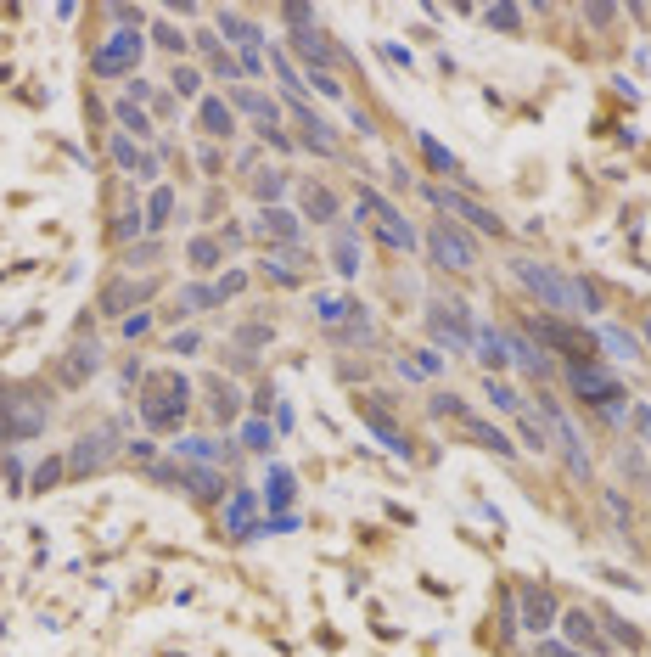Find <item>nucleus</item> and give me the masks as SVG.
Listing matches in <instances>:
<instances>
[{
  "mask_svg": "<svg viewBox=\"0 0 651 657\" xmlns=\"http://www.w3.org/2000/svg\"><path fill=\"white\" fill-rule=\"evenodd\" d=\"M315 315H320V320L337 332V326H343L348 315H360V304H354V298H343V292H320V298H315Z\"/></svg>",
  "mask_w": 651,
  "mask_h": 657,
  "instance_id": "obj_14",
  "label": "nucleus"
},
{
  "mask_svg": "<svg viewBox=\"0 0 651 657\" xmlns=\"http://www.w3.org/2000/svg\"><path fill=\"white\" fill-rule=\"evenodd\" d=\"M258 231H265V237H275V242H298L304 231H298V214H286V208H265V225H258Z\"/></svg>",
  "mask_w": 651,
  "mask_h": 657,
  "instance_id": "obj_17",
  "label": "nucleus"
},
{
  "mask_svg": "<svg viewBox=\"0 0 651 657\" xmlns=\"http://www.w3.org/2000/svg\"><path fill=\"white\" fill-rule=\"evenodd\" d=\"M573 388H578L590 405H601V410H617V399H624V388H617L601 366H590V359H584V366H573Z\"/></svg>",
  "mask_w": 651,
  "mask_h": 657,
  "instance_id": "obj_8",
  "label": "nucleus"
},
{
  "mask_svg": "<svg viewBox=\"0 0 651 657\" xmlns=\"http://www.w3.org/2000/svg\"><path fill=\"white\" fill-rule=\"evenodd\" d=\"M534 332H539L545 343H556V349H578V338L567 332V326H550V320H534Z\"/></svg>",
  "mask_w": 651,
  "mask_h": 657,
  "instance_id": "obj_28",
  "label": "nucleus"
},
{
  "mask_svg": "<svg viewBox=\"0 0 651 657\" xmlns=\"http://www.w3.org/2000/svg\"><path fill=\"white\" fill-rule=\"evenodd\" d=\"M180 478L197 489V495H219V489H225V478H219V472H203V467H197V472H180Z\"/></svg>",
  "mask_w": 651,
  "mask_h": 657,
  "instance_id": "obj_30",
  "label": "nucleus"
},
{
  "mask_svg": "<svg viewBox=\"0 0 651 657\" xmlns=\"http://www.w3.org/2000/svg\"><path fill=\"white\" fill-rule=\"evenodd\" d=\"M488 23H495V28H516V23H523V12H516V6H495V12H488Z\"/></svg>",
  "mask_w": 651,
  "mask_h": 657,
  "instance_id": "obj_40",
  "label": "nucleus"
},
{
  "mask_svg": "<svg viewBox=\"0 0 651 657\" xmlns=\"http://www.w3.org/2000/svg\"><path fill=\"white\" fill-rule=\"evenodd\" d=\"M427 248H433V258H438V265H449V270H472V265H477V248H472V237H461L455 225H438V231L427 237Z\"/></svg>",
  "mask_w": 651,
  "mask_h": 657,
  "instance_id": "obj_7",
  "label": "nucleus"
},
{
  "mask_svg": "<svg viewBox=\"0 0 651 657\" xmlns=\"http://www.w3.org/2000/svg\"><path fill=\"white\" fill-rule=\"evenodd\" d=\"M135 62H141V35H135V28H118L107 45H95V51H90V74H102V79H113V74H135Z\"/></svg>",
  "mask_w": 651,
  "mask_h": 657,
  "instance_id": "obj_4",
  "label": "nucleus"
},
{
  "mask_svg": "<svg viewBox=\"0 0 651 657\" xmlns=\"http://www.w3.org/2000/svg\"><path fill=\"white\" fill-rule=\"evenodd\" d=\"M477 349H483V354H477L483 366H495V371L511 366V359H506V332H495V326H483V332H477Z\"/></svg>",
  "mask_w": 651,
  "mask_h": 657,
  "instance_id": "obj_20",
  "label": "nucleus"
},
{
  "mask_svg": "<svg viewBox=\"0 0 651 657\" xmlns=\"http://www.w3.org/2000/svg\"><path fill=\"white\" fill-rule=\"evenodd\" d=\"M646 349H651V326H646Z\"/></svg>",
  "mask_w": 651,
  "mask_h": 657,
  "instance_id": "obj_45",
  "label": "nucleus"
},
{
  "mask_svg": "<svg viewBox=\"0 0 651 657\" xmlns=\"http://www.w3.org/2000/svg\"><path fill=\"white\" fill-rule=\"evenodd\" d=\"M175 85H180V96H197L203 74H197V68H175Z\"/></svg>",
  "mask_w": 651,
  "mask_h": 657,
  "instance_id": "obj_39",
  "label": "nucleus"
},
{
  "mask_svg": "<svg viewBox=\"0 0 651 657\" xmlns=\"http://www.w3.org/2000/svg\"><path fill=\"white\" fill-rule=\"evenodd\" d=\"M516 281H523L528 292H539V304L556 309V315H596V309H601L596 287L562 276L556 265H539V258H523V265H516Z\"/></svg>",
  "mask_w": 651,
  "mask_h": 657,
  "instance_id": "obj_1",
  "label": "nucleus"
},
{
  "mask_svg": "<svg viewBox=\"0 0 651 657\" xmlns=\"http://www.w3.org/2000/svg\"><path fill=\"white\" fill-rule=\"evenodd\" d=\"M118 118H124V124H129V129H135V136H152V129H146V118H141V113H135V107H118Z\"/></svg>",
  "mask_w": 651,
  "mask_h": 657,
  "instance_id": "obj_41",
  "label": "nucleus"
},
{
  "mask_svg": "<svg viewBox=\"0 0 651 657\" xmlns=\"http://www.w3.org/2000/svg\"><path fill=\"white\" fill-rule=\"evenodd\" d=\"M545 410V427H550V439L562 444V455H567V467L578 472V478H590V450H584V439H578V427H573V416L562 410V405H539Z\"/></svg>",
  "mask_w": 651,
  "mask_h": 657,
  "instance_id": "obj_5",
  "label": "nucleus"
},
{
  "mask_svg": "<svg viewBox=\"0 0 651 657\" xmlns=\"http://www.w3.org/2000/svg\"><path fill=\"white\" fill-rule=\"evenodd\" d=\"M304 214H309V219H337V197L326 191V186H309V191H304Z\"/></svg>",
  "mask_w": 651,
  "mask_h": 657,
  "instance_id": "obj_22",
  "label": "nucleus"
},
{
  "mask_svg": "<svg viewBox=\"0 0 651 657\" xmlns=\"http://www.w3.org/2000/svg\"><path fill=\"white\" fill-rule=\"evenodd\" d=\"M292 107H298V102H292ZM298 118H304V147L320 152V157H332V152H337V136H332V129H326L315 113H304V107H298Z\"/></svg>",
  "mask_w": 651,
  "mask_h": 657,
  "instance_id": "obj_15",
  "label": "nucleus"
},
{
  "mask_svg": "<svg viewBox=\"0 0 651 657\" xmlns=\"http://www.w3.org/2000/svg\"><path fill=\"white\" fill-rule=\"evenodd\" d=\"M405 377H438V354H416V359H399Z\"/></svg>",
  "mask_w": 651,
  "mask_h": 657,
  "instance_id": "obj_31",
  "label": "nucleus"
},
{
  "mask_svg": "<svg viewBox=\"0 0 651 657\" xmlns=\"http://www.w3.org/2000/svg\"><path fill=\"white\" fill-rule=\"evenodd\" d=\"M113 157H118V163H135V147H129V141H113ZM141 169L152 175V163H141Z\"/></svg>",
  "mask_w": 651,
  "mask_h": 657,
  "instance_id": "obj_42",
  "label": "nucleus"
},
{
  "mask_svg": "<svg viewBox=\"0 0 651 657\" xmlns=\"http://www.w3.org/2000/svg\"><path fill=\"white\" fill-rule=\"evenodd\" d=\"M427 326H433V338L438 343H449V354H466L472 343H477V332H472V309L466 304H433L427 309Z\"/></svg>",
  "mask_w": 651,
  "mask_h": 657,
  "instance_id": "obj_3",
  "label": "nucleus"
},
{
  "mask_svg": "<svg viewBox=\"0 0 651 657\" xmlns=\"http://www.w3.org/2000/svg\"><path fill=\"white\" fill-rule=\"evenodd\" d=\"M601 343H606L612 354H635V349H640V343H635V338L624 332V326H606V332H601Z\"/></svg>",
  "mask_w": 651,
  "mask_h": 657,
  "instance_id": "obj_34",
  "label": "nucleus"
},
{
  "mask_svg": "<svg viewBox=\"0 0 651 657\" xmlns=\"http://www.w3.org/2000/svg\"><path fill=\"white\" fill-rule=\"evenodd\" d=\"M203 129H208V136H236V113L225 107L219 96H208V102H203Z\"/></svg>",
  "mask_w": 651,
  "mask_h": 657,
  "instance_id": "obj_18",
  "label": "nucleus"
},
{
  "mask_svg": "<svg viewBox=\"0 0 651 657\" xmlns=\"http://www.w3.org/2000/svg\"><path fill=\"white\" fill-rule=\"evenodd\" d=\"M45 427V405H35V399H12V410L0 416V439H35Z\"/></svg>",
  "mask_w": 651,
  "mask_h": 657,
  "instance_id": "obj_9",
  "label": "nucleus"
},
{
  "mask_svg": "<svg viewBox=\"0 0 651 657\" xmlns=\"http://www.w3.org/2000/svg\"><path fill=\"white\" fill-rule=\"evenodd\" d=\"M567 641H573V646H590V652H606V635L596 630L590 612H567Z\"/></svg>",
  "mask_w": 651,
  "mask_h": 657,
  "instance_id": "obj_16",
  "label": "nucleus"
},
{
  "mask_svg": "<svg viewBox=\"0 0 651 657\" xmlns=\"http://www.w3.org/2000/svg\"><path fill=\"white\" fill-rule=\"evenodd\" d=\"M265 495H270V506H286V500H292V472H286V467H270Z\"/></svg>",
  "mask_w": 651,
  "mask_h": 657,
  "instance_id": "obj_25",
  "label": "nucleus"
},
{
  "mask_svg": "<svg viewBox=\"0 0 651 657\" xmlns=\"http://www.w3.org/2000/svg\"><path fill=\"white\" fill-rule=\"evenodd\" d=\"M360 416L371 421V433H376V439H382L387 450H394V455H410V439L399 433V427H394V416H387V410H382L376 399H360Z\"/></svg>",
  "mask_w": 651,
  "mask_h": 657,
  "instance_id": "obj_11",
  "label": "nucleus"
},
{
  "mask_svg": "<svg viewBox=\"0 0 651 657\" xmlns=\"http://www.w3.org/2000/svg\"><path fill=\"white\" fill-rule=\"evenodd\" d=\"M214 416H236V393L225 382H214Z\"/></svg>",
  "mask_w": 651,
  "mask_h": 657,
  "instance_id": "obj_38",
  "label": "nucleus"
},
{
  "mask_svg": "<svg viewBox=\"0 0 651 657\" xmlns=\"http://www.w3.org/2000/svg\"><path fill=\"white\" fill-rule=\"evenodd\" d=\"M157 45H163V51H180V45H185V40H180V35H175V28H157Z\"/></svg>",
  "mask_w": 651,
  "mask_h": 657,
  "instance_id": "obj_44",
  "label": "nucleus"
},
{
  "mask_svg": "<svg viewBox=\"0 0 651 657\" xmlns=\"http://www.w3.org/2000/svg\"><path fill=\"white\" fill-rule=\"evenodd\" d=\"M438 203H444L449 214H461L466 225H477V231H488V237H500V214H495V208H483V203H472V197H461V191H438Z\"/></svg>",
  "mask_w": 651,
  "mask_h": 657,
  "instance_id": "obj_10",
  "label": "nucleus"
},
{
  "mask_svg": "<svg viewBox=\"0 0 651 657\" xmlns=\"http://www.w3.org/2000/svg\"><path fill=\"white\" fill-rule=\"evenodd\" d=\"M281 186H286V175H281V169H270V175H258V180H253V191L265 197V203H275V197H281Z\"/></svg>",
  "mask_w": 651,
  "mask_h": 657,
  "instance_id": "obj_35",
  "label": "nucleus"
},
{
  "mask_svg": "<svg viewBox=\"0 0 651 657\" xmlns=\"http://www.w3.org/2000/svg\"><path fill=\"white\" fill-rule=\"evenodd\" d=\"M332 258H337V270H343V276H354V270H360V248H354V237H348V231L337 237V248H332Z\"/></svg>",
  "mask_w": 651,
  "mask_h": 657,
  "instance_id": "obj_26",
  "label": "nucleus"
},
{
  "mask_svg": "<svg viewBox=\"0 0 651 657\" xmlns=\"http://www.w3.org/2000/svg\"><path fill=\"white\" fill-rule=\"evenodd\" d=\"M175 450L185 455V461H197V467H214V461H225V450H219L214 439H180Z\"/></svg>",
  "mask_w": 651,
  "mask_h": 657,
  "instance_id": "obj_21",
  "label": "nucleus"
},
{
  "mask_svg": "<svg viewBox=\"0 0 651 657\" xmlns=\"http://www.w3.org/2000/svg\"><path fill=\"white\" fill-rule=\"evenodd\" d=\"M185 399H191V388H185L175 371H152V377H146V399H141L146 427H180Z\"/></svg>",
  "mask_w": 651,
  "mask_h": 657,
  "instance_id": "obj_2",
  "label": "nucleus"
},
{
  "mask_svg": "<svg viewBox=\"0 0 651 657\" xmlns=\"http://www.w3.org/2000/svg\"><path fill=\"white\" fill-rule=\"evenodd\" d=\"M219 28H225V35H231L236 45H258V40H265V35H258L247 17H236V12H219Z\"/></svg>",
  "mask_w": 651,
  "mask_h": 657,
  "instance_id": "obj_23",
  "label": "nucleus"
},
{
  "mask_svg": "<svg viewBox=\"0 0 651 657\" xmlns=\"http://www.w3.org/2000/svg\"><path fill=\"white\" fill-rule=\"evenodd\" d=\"M191 265H197V270H214V265H219V242L197 237V242H191Z\"/></svg>",
  "mask_w": 651,
  "mask_h": 657,
  "instance_id": "obj_27",
  "label": "nucleus"
},
{
  "mask_svg": "<svg viewBox=\"0 0 651 657\" xmlns=\"http://www.w3.org/2000/svg\"><path fill=\"white\" fill-rule=\"evenodd\" d=\"M550 618H556V601H550V590H523V623L539 635V630H550Z\"/></svg>",
  "mask_w": 651,
  "mask_h": 657,
  "instance_id": "obj_13",
  "label": "nucleus"
},
{
  "mask_svg": "<svg viewBox=\"0 0 651 657\" xmlns=\"http://www.w3.org/2000/svg\"><path fill=\"white\" fill-rule=\"evenodd\" d=\"M539 657H584V652H573V646H562V641H545Z\"/></svg>",
  "mask_w": 651,
  "mask_h": 657,
  "instance_id": "obj_43",
  "label": "nucleus"
},
{
  "mask_svg": "<svg viewBox=\"0 0 651 657\" xmlns=\"http://www.w3.org/2000/svg\"><path fill=\"white\" fill-rule=\"evenodd\" d=\"M242 444H247V450H270V427H265V421H247V427H242Z\"/></svg>",
  "mask_w": 651,
  "mask_h": 657,
  "instance_id": "obj_37",
  "label": "nucleus"
},
{
  "mask_svg": "<svg viewBox=\"0 0 651 657\" xmlns=\"http://www.w3.org/2000/svg\"><path fill=\"white\" fill-rule=\"evenodd\" d=\"M488 399H495L500 410H511V416H516V410H523V399H516V393H511L506 382H495V377H488Z\"/></svg>",
  "mask_w": 651,
  "mask_h": 657,
  "instance_id": "obj_36",
  "label": "nucleus"
},
{
  "mask_svg": "<svg viewBox=\"0 0 651 657\" xmlns=\"http://www.w3.org/2000/svg\"><path fill=\"white\" fill-rule=\"evenodd\" d=\"M169 208H175V191H169V186H157V191H152V203H146L152 225H163V219H169Z\"/></svg>",
  "mask_w": 651,
  "mask_h": 657,
  "instance_id": "obj_32",
  "label": "nucleus"
},
{
  "mask_svg": "<svg viewBox=\"0 0 651 657\" xmlns=\"http://www.w3.org/2000/svg\"><path fill=\"white\" fill-rule=\"evenodd\" d=\"M236 107L258 113V118H265V129H275V102H270V96H258V90H236Z\"/></svg>",
  "mask_w": 651,
  "mask_h": 657,
  "instance_id": "obj_24",
  "label": "nucleus"
},
{
  "mask_svg": "<svg viewBox=\"0 0 651 657\" xmlns=\"http://www.w3.org/2000/svg\"><path fill=\"white\" fill-rule=\"evenodd\" d=\"M292 45H298V56L309 62V68H320V74H326V68H332V62H337V51H332V45H326V35H315V28H309V23L298 28V40H292Z\"/></svg>",
  "mask_w": 651,
  "mask_h": 657,
  "instance_id": "obj_12",
  "label": "nucleus"
},
{
  "mask_svg": "<svg viewBox=\"0 0 651 657\" xmlns=\"http://www.w3.org/2000/svg\"><path fill=\"white\" fill-rule=\"evenodd\" d=\"M225 522H231L236 534H253V495L247 489H236V495L225 500Z\"/></svg>",
  "mask_w": 651,
  "mask_h": 657,
  "instance_id": "obj_19",
  "label": "nucleus"
},
{
  "mask_svg": "<svg viewBox=\"0 0 651 657\" xmlns=\"http://www.w3.org/2000/svg\"><path fill=\"white\" fill-rule=\"evenodd\" d=\"M421 152H427V163H433L438 175H455V157H449V152H444V147H438L433 136H421Z\"/></svg>",
  "mask_w": 651,
  "mask_h": 657,
  "instance_id": "obj_29",
  "label": "nucleus"
},
{
  "mask_svg": "<svg viewBox=\"0 0 651 657\" xmlns=\"http://www.w3.org/2000/svg\"><path fill=\"white\" fill-rule=\"evenodd\" d=\"M85 467H102V439H85L74 450V472H85Z\"/></svg>",
  "mask_w": 651,
  "mask_h": 657,
  "instance_id": "obj_33",
  "label": "nucleus"
},
{
  "mask_svg": "<svg viewBox=\"0 0 651 657\" xmlns=\"http://www.w3.org/2000/svg\"><path fill=\"white\" fill-rule=\"evenodd\" d=\"M360 208H371V214H376V237H382L387 248H394V253H410V248H416V231H410V219H405L394 203H382L376 191H360Z\"/></svg>",
  "mask_w": 651,
  "mask_h": 657,
  "instance_id": "obj_6",
  "label": "nucleus"
}]
</instances>
